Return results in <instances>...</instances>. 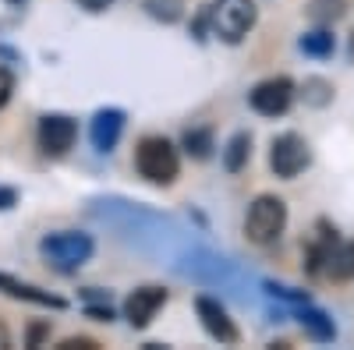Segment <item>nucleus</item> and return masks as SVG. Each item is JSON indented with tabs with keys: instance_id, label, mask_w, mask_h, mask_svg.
<instances>
[{
	"instance_id": "nucleus-1",
	"label": "nucleus",
	"mask_w": 354,
	"mask_h": 350,
	"mask_svg": "<svg viewBox=\"0 0 354 350\" xmlns=\"http://www.w3.org/2000/svg\"><path fill=\"white\" fill-rule=\"evenodd\" d=\"M135 166H138V173L149 184H174L177 173H181V156H177V149H174L167 138L149 135V138L138 142Z\"/></svg>"
},
{
	"instance_id": "nucleus-2",
	"label": "nucleus",
	"mask_w": 354,
	"mask_h": 350,
	"mask_svg": "<svg viewBox=\"0 0 354 350\" xmlns=\"http://www.w3.org/2000/svg\"><path fill=\"white\" fill-rule=\"evenodd\" d=\"M43 255L57 273H75L82 269L88 258H93V237L82 230H61V233H50L43 237Z\"/></svg>"
},
{
	"instance_id": "nucleus-3",
	"label": "nucleus",
	"mask_w": 354,
	"mask_h": 350,
	"mask_svg": "<svg viewBox=\"0 0 354 350\" xmlns=\"http://www.w3.org/2000/svg\"><path fill=\"white\" fill-rule=\"evenodd\" d=\"M287 226V206L283 198L277 195H259L252 206H248V216H245V233L252 244H273Z\"/></svg>"
},
{
	"instance_id": "nucleus-4",
	"label": "nucleus",
	"mask_w": 354,
	"mask_h": 350,
	"mask_svg": "<svg viewBox=\"0 0 354 350\" xmlns=\"http://www.w3.org/2000/svg\"><path fill=\"white\" fill-rule=\"evenodd\" d=\"M259 8L255 0H216L209 8V25L223 43H241L255 28Z\"/></svg>"
},
{
	"instance_id": "nucleus-5",
	"label": "nucleus",
	"mask_w": 354,
	"mask_h": 350,
	"mask_svg": "<svg viewBox=\"0 0 354 350\" xmlns=\"http://www.w3.org/2000/svg\"><path fill=\"white\" fill-rule=\"evenodd\" d=\"M312 163V153H308V142L301 135H277L273 145H270V166L277 177H298V173Z\"/></svg>"
},
{
	"instance_id": "nucleus-6",
	"label": "nucleus",
	"mask_w": 354,
	"mask_h": 350,
	"mask_svg": "<svg viewBox=\"0 0 354 350\" xmlns=\"http://www.w3.org/2000/svg\"><path fill=\"white\" fill-rule=\"evenodd\" d=\"M78 138V124L64 113H46L39 121V149L46 156H68Z\"/></svg>"
},
{
	"instance_id": "nucleus-7",
	"label": "nucleus",
	"mask_w": 354,
	"mask_h": 350,
	"mask_svg": "<svg viewBox=\"0 0 354 350\" xmlns=\"http://www.w3.org/2000/svg\"><path fill=\"white\" fill-rule=\"evenodd\" d=\"M252 110H259L262 117H280V113H287V106H290V99H294V81L290 78H266V81H259L255 89H252Z\"/></svg>"
},
{
	"instance_id": "nucleus-8",
	"label": "nucleus",
	"mask_w": 354,
	"mask_h": 350,
	"mask_svg": "<svg viewBox=\"0 0 354 350\" xmlns=\"http://www.w3.org/2000/svg\"><path fill=\"white\" fill-rule=\"evenodd\" d=\"M195 311H198L205 333H209L213 340H220V343H238L241 333H238L234 318L227 315V308H223L220 301H213V298H198V301H195Z\"/></svg>"
},
{
	"instance_id": "nucleus-9",
	"label": "nucleus",
	"mask_w": 354,
	"mask_h": 350,
	"mask_svg": "<svg viewBox=\"0 0 354 350\" xmlns=\"http://www.w3.org/2000/svg\"><path fill=\"white\" fill-rule=\"evenodd\" d=\"M163 304H167V290L163 286H138L135 294L124 301V315H128V322L135 329H145Z\"/></svg>"
},
{
	"instance_id": "nucleus-10",
	"label": "nucleus",
	"mask_w": 354,
	"mask_h": 350,
	"mask_svg": "<svg viewBox=\"0 0 354 350\" xmlns=\"http://www.w3.org/2000/svg\"><path fill=\"white\" fill-rule=\"evenodd\" d=\"M121 131H124V113L113 110V106L100 110L93 117V124H88V138H93V145L100 153H110L113 145L121 142Z\"/></svg>"
},
{
	"instance_id": "nucleus-11",
	"label": "nucleus",
	"mask_w": 354,
	"mask_h": 350,
	"mask_svg": "<svg viewBox=\"0 0 354 350\" xmlns=\"http://www.w3.org/2000/svg\"><path fill=\"white\" fill-rule=\"evenodd\" d=\"M294 311H298V322H301V329H305L312 340H322V343L337 340V326H333V318H330L326 311H319L312 301L294 304Z\"/></svg>"
},
{
	"instance_id": "nucleus-12",
	"label": "nucleus",
	"mask_w": 354,
	"mask_h": 350,
	"mask_svg": "<svg viewBox=\"0 0 354 350\" xmlns=\"http://www.w3.org/2000/svg\"><path fill=\"white\" fill-rule=\"evenodd\" d=\"M0 290L18 301H32V304H43V308H64V298H57V294H46V290L32 286V283H18L15 276L8 273H0Z\"/></svg>"
},
{
	"instance_id": "nucleus-13",
	"label": "nucleus",
	"mask_w": 354,
	"mask_h": 350,
	"mask_svg": "<svg viewBox=\"0 0 354 350\" xmlns=\"http://www.w3.org/2000/svg\"><path fill=\"white\" fill-rule=\"evenodd\" d=\"M248 159H252V135H248V131L230 135L227 149H223V166H227L230 173H238V170H241Z\"/></svg>"
},
{
	"instance_id": "nucleus-14",
	"label": "nucleus",
	"mask_w": 354,
	"mask_h": 350,
	"mask_svg": "<svg viewBox=\"0 0 354 350\" xmlns=\"http://www.w3.org/2000/svg\"><path fill=\"white\" fill-rule=\"evenodd\" d=\"M305 14L315 25H333V21H340L347 14V0H308Z\"/></svg>"
},
{
	"instance_id": "nucleus-15",
	"label": "nucleus",
	"mask_w": 354,
	"mask_h": 350,
	"mask_svg": "<svg viewBox=\"0 0 354 350\" xmlns=\"http://www.w3.org/2000/svg\"><path fill=\"white\" fill-rule=\"evenodd\" d=\"M145 14L163 21V25H174V21H181L185 14V0H145Z\"/></svg>"
},
{
	"instance_id": "nucleus-16",
	"label": "nucleus",
	"mask_w": 354,
	"mask_h": 350,
	"mask_svg": "<svg viewBox=\"0 0 354 350\" xmlns=\"http://www.w3.org/2000/svg\"><path fill=\"white\" fill-rule=\"evenodd\" d=\"M301 50L308 57H330L337 50V39H333L330 28H315V32H305L301 36Z\"/></svg>"
},
{
	"instance_id": "nucleus-17",
	"label": "nucleus",
	"mask_w": 354,
	"mask_h": 350,
	"mask_svg": "<svg viewBox=\"0 0 354 350\" xmlns=\"http://www.w3.org/2000/svg\"><path fill=\"white\" fill-rule=\"evenodd\" d=\"M305 99H308L312 106H326V103L333 99V85L322 81V78H308V81H305Z\"/></svg>"
},
{
	"instance_id": "nucleus-18",
	"label": "nucleus",
	"mask_w": 354,
	"mask_h": 350,
	"mask_svg": "<svg viewBox=\"0 0 354 350\" xmlns=\"http://www.w3.org/2000/svg\"><path fill=\"white\" fill-rule=\"evenodd\" d=\"M185 149H188L195 159H205V156H209V149H213L209 131H185Z\"/></svg>"
},
{
	"instance_id": "nucleus-19",
	"label": "nucleus",
	"mask_w": 354,
	"mask_h": 350,
	"mask_svg": "<svg viewBox=\"0 0 354 350\" xmlns=\"http://www.w3.org/2000/svg\"><path fill=\"white\" fill-rule=\"evenodd\" d=\"M266 290H270V298H277V301H283V304H305V301H312L308 294H301V290H290V286H280V283H266Z\"/></svg>"
},
{
	"instance_id": "nucleus-20",
	"label": "nucleus",
	"mask_w": 354,
	"mask_h": 350,
	"mask_svg": "<svg viewBox=\"0 0 354 350\" xmlns=\"http://www.w3.org/2000/svg\"><path fill=\"white\" fill-rule=\"evenodd\" d=\"M11 93H15V75L8 68H0V110L11 103Z\"/></svg>"
},
{
	"instance_id": "nucleus-21",
	"label": "nucleus",
	"mask_w": 354,
	"mask_h": 350,
	"mask_svg": "<svg viewBox=\"0 0 354 350\" xmlns=\"http://www.w3.org/2000/svg\"><path fill=\"white\" fill-rule=\"evenodd\" d=\"M57 350H100V343L88 340V336H71V340H64Z\"/></svg>"
},
{
	"instance_id": "nucleus-22",
	"label": "nucleus",
	"mask_w": 354,
	"mask_h": 350,
	"mask_svg": "<svg viewBox=\"0 0 354 350\" xmlns=\"http://www.w3.org/2000/svg\"><path fill=\"white\" fill-rule=\"evenodd\" d=\"M78 8H85L88 14H100V11H106V8H113V0H75Z\"/></svg>"
},
{
	"instance_id": "nucleus-23",
	"label": "nucleus",
	"mask_w": 354,
	"mask_h": 350,
	"mask_svg": "<svg viewBox=\"0 0 354 350\" xmlns=\"http://www.w3.org/2000/svg\"><path fill=\"white\" fill-rule=\"evenodd\" d=\"M50 333V326L46 322H36V326H28V347H39V340Z\"/></svg>"
},
{
	"instance_id": "nucleus-24",
	"label": "nucleus",
	"mask_w": 354,
	"mask_h": 350,
	"mask_svg": "<svg viewBox=\"0 0 354 350\" xmlns=\"http://www.w3.org/2000/svg\"><path fill=\"white\" fill-rule=\"evenodd\" d=\"M11 202H15V191L11 188H0V209H8Z\"/></svg>"
},
{
	"instance_id": "nucleus-25",
	"label": "nucleus",
	"mask_w": 354,
	"mask_h": 350,
	"mask_svg": "<svg viewBox=\"0 0 354 350\" xmlns=\"http://www.w3.org/2000/svg\"><path fill=\"white\" fill-rule=\"evenodd\" d=\"M0 347H8V333H4V326H0Z\"/></svg>"
},
{
	"instance_id": "nucleus-26",
	"label": "nucleus",
	"mask_w": 354,
	"mask_h": 350,
	"mask_svg": "<svg viewBox=\"0 0 354 350\" xmlns=\"http://www.w3.org/2000/svg\"><path fill=\"white\" fill-rule=\"evenodd\" d=\"M8 4H11V8H21V4H25V0H8Z\"/></svg>"
}]
</instances>
